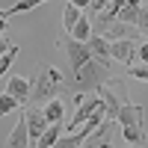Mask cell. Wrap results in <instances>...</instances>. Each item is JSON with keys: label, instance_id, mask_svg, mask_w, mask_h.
Wrapping results in <instances>:
<instances>
[{"label": "cell", "instance_id": "obj_1", "mask_svg": "<svg viewBox=\"0 0 148 148\" xmlns=\"http://www.w3.org/2000/svg\"><path fill=\"white\" fill-rule=\"evenodd\" d=\"M110 77H113V59H98V56H92L89 62H83L77 71H74V77L68 80V89L74 95H89L101 83H107Z\"/></svg>", "mask_w": 148, "mask_h": 148}, {"label": "cell", "instance_id": "obj_2", "mask_svg": "<svg viewBox=\"0 0 148 148\" xmlns=\"http://www.w3.org/2000/svg\"><path fill=\"white\" fill-rule=\"evenodd\" d=\"M62 92H68V80H65V74L59 71L56 65H47L39 77L33 80L30 104H47L51 98H59Z\"/></svg>", "mask_w": 148, "mask_h": 148}, {"label": "cell", "instance_id": "obj_3", "mask_svg": "<svg viewBox=\"0 0 148 148\" xmlns=\"http://www.w3.org/2000/svg\"><path fill=\"white\" fill-rule=\"evenodd\" d=\"M119 125H121V139L130 142V145H142L145 142V133H142V119H145V107L139 104H130L127 92L121 95V110H119Z\"/></svg>", "mask_w": 148, "mask_h": 148}, {"label": "cell", "instance_id": "obj_4", "mask_svg": "<svg viewBox=\"0 0 148 148\" xmlns=\"http://www.w3.org/2000/svg\"><path fill=\"white\" fill-rule=\"evenodd\" d=\"M121 142V125H119V119H104L101 125H98L89 136H86L83 145H119Z\"/></svg>", "mask_w": 148, "mask_h": 148}, {"label": "cell", "instance_id": "obj_5", "mask_svg": "<svg viewBox=\"0 0 148 148\" xmlns=\"http://www.w3.org/2000/svg\"><path fill=\"white\" fill-rule=\"evenodd\" d=\"M59 47L68 53V65H71V71H77L83 62H89V59H92L89 45L80 42V39H74V36H62V39H59Z\"/></svg>", "mask_w": 148, "mask_h": 148}, {"label": "cell", "instance_id": "obj_6", "mask_svg": "<svg viewBox=\"0 0 148 148\" xmlns=\"http://www.w3.org/2000/svg\"><path fill=\"white\" fill-rule=\"evenodd\" d=\"M24 119H27V127H30V142L36 145V139H39L45 133V127L51 125L47 116H45V107L42 104H27L24 107Z\"/></svg>", "mask_w": 148, "mask_h": 148}, {"label": "cell", "instance_id": "obj_7", "mask_svg": "<svg viewBox=\"0 0 148 148\" xmlns=\"http://www.w3.org/2000/svg\"><path fill=\"white\" fill-rule=\"evenodd\" d=\"M136 51H139L136 39H113L110 42V56H113L116 62H121L125 68L136 62Z\"/></svg>", "mask_w": 148, "mask_h": 148}, {"label": "cell", "instance_id": "obj_8", "mask_svg": "<svg viewBox=\"0 0 148 148\" xmlns=\"http://www.w3.org/2000/svg\"><path fill=\"white\" fill-rule=\"evenodd\" d=\"M101 107H104V101H101V95H98V92H95L92 98H80V101H77V107H74V119L68 121V130H77L83 121L89 119L95 110H101Z\"/></svg>", "mask_w": 148, "mask_h": 148}, {"label": "cell", "instance_id": "obj_9", "mask_svg": "<svg viewBox=\"0 0 148 148\" xmlns=\"http://www.w3.org/2000/svg\"><path fill=\"white\" fill-rule=\"evenodd\" d=\"M6 92L15 95L21 107H27V104H30V95H33V83H30L27 77H18V74H15V77L6 80Z\"/></svg>", "mask_w": 148, "mask_h": 148}, {"label": "cell", "instance_id": "obj_10", "mask_svg": "<svg viewBox=\"0 0 148 148\" xmlns=\"http://www.w3.org/2000/svg\"><path fill=\"white\" fill-rule=\"evenodd\" d=\"M107 39L110 42H113V39H136V36H139V27H136V24H127V21H113V27H110L107 33Z\"/></svg>", "mask_w": 148, "mask_h": 148}, {"label": "cell", "instance_id": "obj_11", "mask_svg": "<svg viewBox=\"0 0 148 148\" xmlns=\"http://www.w3.org/2000/svg\"><path fill=\"white\" fill-rule=\"evenodd\" d=\"M9 145H12V148H27V145H33V142H30V127H27L24 113H21L18 125L12 127V133H9Z\"/></svg>", "mask_w": 148, "mask_h": 148}, {"label": "cell", "instance_id": "obj_12", "mask_svg": "<svg viewBox=\"0 0 148 148\" xmlns=\"http://www.w3.org/2000/svg\"><path fill=\"white\" fill-rule=\"evenodd\" d=\"M86 45H89L92 56H98V59H113V56H110V39H107V36L92 33L89 39H86Z\"/></svg>", "mask_w": 148, "mask_h": 148}, {"label": "cell", "instance_id": "obj_13", "mask_svg": "<svg viewBox=\"0 0 148 148\" xmlns=\"http://www.w3.org/2000/svg\"><path fill=\"white\" fill-rule=\"evenodd\" d=\"M62 130H65L62 121H53V125H47V127H45V133L36 139V145H39V148H51V145H56V139L62 136Z\"/></svg>", "mask_w": 148, "mask_h": 148}, {"label": "cell", "instance_id": "obj_14", "mask_svg": "<svg viewBox=\"0 0 148 148\" xmlns=\"http://www.w3.org/2000/svg\"><path fill=\"white\" fill-rule=\"evenodd\" d=\"M139 6H142V0H125V6L119 9V21L136 24V18H139Z\"/></svg>", "mask_w": 148, "mask_h": 148}, {"label": "cell", "instance_id": "obj_15", "mask_svg": "<svg viewBox=\"0 0 148 148\" xmlns=\"http://www.w3.org/2000/svg\"><path fill=\"white\" fill-rule=\"evenodd\" d=\"M45 116H47L51 125H53V121H62L65 119V104L59 101V98H51V101L45 104Z\"/></svg>", "mask_w": 148, "mask_h": 148}, {"label": "cell", "instance_id": "obj_16", "mask_svg": "<svg viewBox=\"0 0 148 148\" xmlns=\"http://www.w3.org/2000/svg\"><path fill=\"white\" fill-rule=\"evenodd\" d=\"M80 15H83V9L77 6V3H71V0H65V9H62V24H65V30L71 33V27L80 21Z\"/></svg>", "mask_w": 148, "mask_h": 148}, {"label": "cell", "instance_id": "obj_17", "mask_svg": "<svg viewBox=\"0 0 148 148\" xmlns=\"http://www.w3.org/2000/svg\"><path fill=\"white\" fill-rule=\"evenodd\" d=\"M18 53H21V47H18V45H12L9 51H6L3 56H0V80H3L6 74H9V68H12V62L18 59Z\"/></svg>", "mask_w": 148, "mask_h": 148}, {"label": "cell", "instance_id": "obj_18", "mask_svg": "<svg viewBox=\"0 0 148 148\" xmlns=\"http://www.w3.org/2000/svg\"><path fill=\"white\" fill-rule=\"evenodd\" d=\"M71 36H74V39H80V42H86V39L92 36V21L86 18V15H80V21L71 27Z\"/></svg>", "mask_w": 148, "mask_h": 148}, {"label": "cell", "instance_id": "obj_19", "mask_svg": "<svg viewBox=\"0 0 148 148\" xmlns=\"http://www.w3.org/2000/svg\"><path fill=\"white\" fill-rule=\"evenodd\" d=\"M42 3H47V0H18V3L9 9V15H21V12H30V9L42 6Z\"/></svg>", "mask_w": 148, "mask_h": 148}, {"label": "cell", "instance_id": "obj_20", "mask_svg": "<svg viewBox=\"0 0 148 148\" xmlns=\"http://www.w3.org/2000/svg\"><path fill=\"white\" fill-rule=\"evenodd\" d=\"M15 107H21L15 95H9V92H3V95H0V116H6V113H12V110H15Z\"/></svg>", "mask_w": 148, "mask_h": 148}, {"label": "cell", "instance_id": "obj_21", "mask_svg": "<svg viewBox=\"0 0 148 148\" xmlns=\"http://www.w3.org/2000/svg\"><path fill=\"white\" fill-rule=\"evenodd\" d=\"M127 74H130V77H136V80H145V83H148V62H142V65H136V62L127 65Z\"/></svg>", "mask_w": 148, "mask_h": 148}, {"label": "cell", "instance_id": "obj_22", "mask_svg": "<svg viewBox=\"0 0 148 148\" xmlns=\"http://www.w3.org/2000/svg\"><path fill=\"white\" fill-rule=\"evenodd\" d=\"M139 36H148V6H139V18H136Z\"/></svg>", "mask_w": 148, "mask_h": 148}, {"label": "cell", "instance_id": "obj_23", "mask_svg": "<svg viewBox=\"0 0 148 148\" xmlns=\"http://www.w3.org/2000/svg\"><path fill=\"white\" fill-rule=\"evenodd\" d=\"M9 9H0V36H3V33H9Z\"/></svg>", "mask_w": 148, "mask_h": 148}, {"label": "cell", "instance_id": "obj_24", "mask_svg": "<svg viewBox=\"0 0 148 148\" xmlns=\"http://www.w3.org/2000/svg\"><path fill=\"white\" fill-rule=\"evenodd\" d=\"M107 6H110V0H92V3L86 6V12H92V15H95V12H101V9H107Z\"/></svg>", "mask_w": 148, "mask_h": 148}, {"label": "cell", "instance_id": "obj_25", "mask_svg": "<svg viewBox=\"0 0 148 148\" xmlns=\"http://www.w3.org/2000/svg\"><path fill=\"white\" fill-rule=\"evenodd\" d=\"M136 59H139V62H148V42H145V45H139V51H136Z\"/></svg>", "mask_w": 148, "mask_h": 148}, {"label": "cell", "instance_id": "obj_26", "mask_svg": "<svg viewBox=\"0 0 148 148\" xmlns=\"http://www.w3.org/2000/svg\"><path fill=\"white\" fill-rule=\"evenodd\" d=\"M9 47H12V42H9V36L3 33V36H0V56H3V53L9 51Z\"/></svg>", "mask_w": 148, "mask_h": 148}, {"label": "cell", "instance_id": "obj_27", "mask_svg": "<svg viewBox=\"0 0 148 148\" xmlns=\"http://www.w3.org/2000/svg\"><path fill=\"white\" fill-rule=\"evenodd\" d=\"M142 6H148V0H142Z\"/></svg>", "mask_w": 148, "mask_h": 148}]
</instances>
